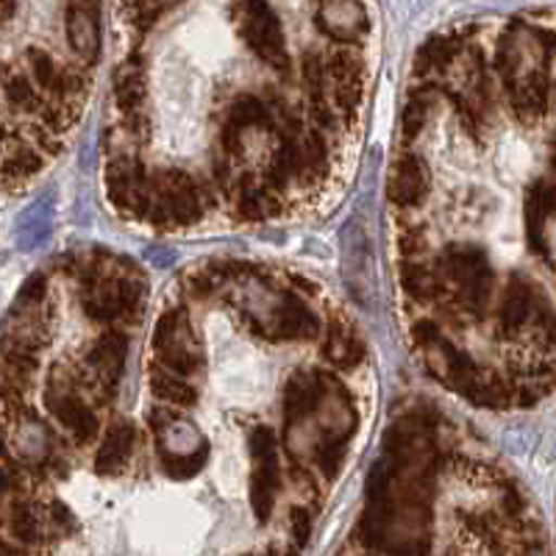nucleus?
Listing matches in <instances>:
<instances>
[]
</instances>
